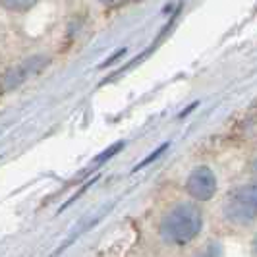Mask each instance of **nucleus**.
Returning <instances> with one entry per match:
<instances>
[{
    "label": "nucleus",
    "instance_id": "obj_1",
    "mask_svg": "<svg viewBox=\"0 0 257 257\" xmlns=\"http://www.w3.org/2000/svg\"><path fill=\"white\" fill-rule=\"evenodd\" d=\"M201 213L192 203H178L168 209L161 219V236L168 244H190L193 238L201 232Z\"/></svg>",
    "mask_w": 257,
    "mask_h": 257
},
{
    "label": "nucleus",
    "instance_id": "obj_2",
    "mask_svg": "<svg viewBox=\"0 0 257 257\" xmlns=\"http://www.w3.org/2000/svg\"><path fill=\"white\" fill-rule=\"evenodd\" d=\"M255 201L257 195L253 184L236 188L224 199V205H222L224 219L230 220L232 224H251L253 219H255Z\"/></svg>",
    "mask_w": 257,
    "mask_h": 257
},
{
    "label": "nucleus",
    "instance_id": "obj_3",
    "mask_svg": "<svg viewBox=\"0 0 257 257\" xmlns=\"http://www.w3.org/2000/svg\"><path fill=\"white\" fill-rule=\"evenodd\" d=\"M186 190L197 201H209L217 192V178L209 167H197L192 170L186 182Z\"/></svg>",
    "mask_w": 257,
    "mask_h": 257
},
{
    "label": "nucleus",
    "instance_id": "obj_4",
    "mask_svg": "<svg viewBox=\"0 0 257 257\" xmlns=\"http://www.w3.org/2000/svg\"><path fill=\"white\" fill-rule=\"evenodd\" d=\"M37 62H41V58H31V60H27L24 64L16 66L14 70H10V74L6 76L4 79V85L10 89V87H16V85H20V83H24L26 81V77L33 72V70H37L39 66H35Z\"/></svg>",
    "mask_w": 257,
    "mask_h": 257
},
{
    "label": "nucleus",
    "instance_id": "obj_5",
    "mask_svg": "<svg viewBox=\"0 0 257 257\" xmlns=\"http://www.w3.org/2000/svg\"><path fill=\"white\" fill-rule=\"evenodd\" d=\"M35 4H37V0H0V6L10 12H26L29 8H33Z\"/></svg>",
    "mask_w": 257,
    "mask_h": 257
},
{
    "label": "nucleus",
    "instance_id": "obj_6",
    "mask_svg": "<svg viewBox=\"0 0 257 257\" xmlns=\"http://www.w3.org/2000/svg\"><path fill=\"white\" fill-rule=\"evenodd\" d=\"M167 147H168V143H163V145H161V147H159V149H157V151H155L153 155H149V157H147V159H145V161H143V163H142V165H140V167H136V170H140V168L147 167V165H149V163H153L155 159H157V157H159V155L163 153V151H167Z\"/></svg>",
    "mask_w": 257,
    "mask_h": 257
},
{
    "label": "nucleus",
    "instance_id": "obj_7",
    "mask_svg": "<svg viewBox=\"0 0 257 257\" xmlns=\"http://www.w3.org/2000/svg\"><path fill=\"white\" fill-rule=\"evenodd\" d=\"M99 2H103V4H114L118 0H99Z\"/></svg>",
    "mask_w": 257,
    "mask_h": 257
}]
</instances>
